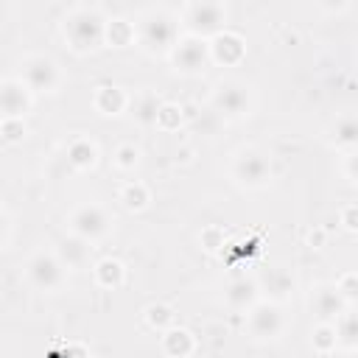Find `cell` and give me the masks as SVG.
<instances>
[{
  "instance_id": "cell-4",
  "label": "cell",
  "mask_w": 358,
  "mask_h": 358,
  "mask_svg": "<svg viewBox=\"0 0 358 358\" xmlns=\"http://www.w3.org/2000/svg\"><path fill=\"white\" fill-rule=\"evenodd\" d=\"M229 176L238 187L243 190H260L268 187L271 182V159L263 148L257 145H243L232 154V165H229Z\"/></svg>"
},
{
  "instance_id": "cell-2",
  "label": "cell",
  "mask_w": 358,
  "mask_h": 358,
  "mask_svg": "<svg viewBox=\"0 0 358 358\" xmlns=\"http://www.w3.org/2000/svg\"><path fill=\"white\" fill-rule=\"evenodd\" d=\"M179 17L168 8H145L137 20V45L148 56H171L179 42Z\"/></svg>"
},
{
  "instance_id": "cell-38",
  "label": "cell",
  "mask_w": 358,
  "mask_h": 358,
  "mask_svg": "<svg viewBox=\"0 0 358 358\" xmlns=\"http://www.w3.org/2000/svg\"><path fill=\"white\" fill-rule=\"evenodd\" d=\"M319 8H322V11L336 14V11H347V8H350V3H319Z\"/></svg>"
},
{
  "instance_id": "cell-36",
  "label": "cell",
  "mask_w": 358,
  "mask_h": 358,
  "mask_svg": "<svg viewBox=\"0 0 358 358\" xmlns=\"http://www.w3.org/2000/svg\"><path fill=\"white\" fill-rule=\"evenodd\" d=\"M0 221H3V249H11V235H14V221H11V213H8V210H3Z\"/></svg>"
},
{
  "instance_id": "cell-33",
  "label": "cell",
  "mask_w": 358,
  "mask_h": 358,
  "mask_svg": "<svg viewBox=\"0 0 358 358\" xmlns=\"http://www.w3.org/2000/svg\"><path fill=\"white\" fill-rule=\"evenodd\" d=\"M338 224L347 232H358V204H344L338 210Z\"/></svg>"
},
{
  "instance_id": "cell-15",
  "label": "cell",
  "mask_w": 358,
  "mask_h": 358,
  "mask_svg": "<svg viewBox=\"0 0 358 358\" xmlns=\"http://www.w3.org/2000/svg\"><path fill=\"white\" fill-rule=\"evenodd\" d=\"M92 106L103 117H117L131 109V95L117 84H101L92 92Z\"/></svg>"
},
{
  "instance_id": "cell-14",
  "label": "cell",
  "mask_w": 358,
  "mask_h": 358,
  "mask_svg": "<svg viewBox=\"0 0 358 358\" xmlns=\"http://www.w3.org/2000/svg\"><path fill=\"white\" fill-rule=\"evenodd\" d=\"M224 302H227L229 310L249 313L260 302V282L252 280V277H235V280H229L227 288H224Z\"/></svg>"
},
{
  "instance_id": "cell-20",
  "label": "cell",
  "mask_w": 358,
  "mask_h": 358,
  "mask_svg": "<svg viewBox=\"0 0 358 358\" xmlns=\"http://www.w3.org/2000/svg\"><path fill=\"white\" fill-rule=\"evenodd\" d=\"M56 255H59V260L64 263V268H67V271H78V268H84V266H87V260H90V243H87L84 238H78V235L67 232V235L59 241Z\"/></svg>"
},
{
  "instance_id": "cell-27",
  "label": "cell",
  "mask_w": 358,
  "mask_h": 358,
  "mask_svg": "<svg viewBox=\"0 0 358 358\" xmlns=\"http://www.w3.org/2000/svg\"><path fill=\"white\" fill-rule=\"evenodd\" d=\"M336 330H338V344L344 350H358V308H347L336 319Z\"/></svg>"
},
{
  "instance_id": "cell-5",
  "label": "cell",
  "mask_w": 358,
  "mask_h": 358,
  "mask_svg": "<svg viewBox=\"0 0 358 358\" xmlns=\"http://www.w3.org/2000/svg\"><path fill=\"white\" fill-rule=\"evenodd\" d=\"M22 274H25L31 288L45 291V294H53V291H59L67 282V268L59 260V255L50 252V249L31 252L25 257V263H22Z\"/></svg>"
},
{
  "instance_id": "cell-21",
  "label": "cell",
  "mask_w": 358,
  "mask_h": 358,
  "mask_svg": "<svg viewBox=\"0 0 358 358\" xmlns=\"http://www.w3.org/2000/svg\"><path fill=\"white\" fill-rule=\"evenodd\" d=\"M92 280L98 288L103 291H117L123 288L126 282V266L117 260V257H101L95 266H92Z\"/></svg>"
},
{
  "instance_id": "cell-13",
  "label": "cell",
  "mask_w": 358,
  "mask_h": 358,
  "mask_svg": "<svg viewBox=\"0 0 358 358\" xmlns=\"http://www.w3.org/2000/svg\"><path fill=\"white\" fill-rule=\"evenodd\" d=\"M210 59L221 67H235L246 59V39L232 31V28H224L221 34H215L210 39Z\"/></svg>"
},
{
  "instance_id": "cell-23",
  "label": "cell",
  "mask_w": 358,
  "mask_h": 358,
  "mask_svg": "<svg viewBox=\"0 0 358 358\" xmlns=\"http://www.w3.org/2000/svg\"><path fill=\"white\" fill-rule=\"evenodd\" d=\"M260 291H266L271 302H285V299H291V294H294V277H291L285 268H271V271L263 277Z\"/></svg>"
},
{
  "instance_id": "cell-9",
  "label": "cell",
  "mask_w": 358,
  "mask_h": 358,
  "mask_svg": "<svg viewBox=\"0 0 358 358\" xmlns=\"http://www.w3.org/2000/svg\"><path fill=\"white\" fill-rule=\"evenodd\" d=\"M285 330V313L280 302L260 299L249 313H246V333L252 341H274Z\"/></svg>"
},
{
  "instance_id": "cell-17",
  "label": "cell",
  "mask_w": 358,
  "mask_h": 358,
  "mask_svg": "<svg viewBox=\"0 0 358 358\" xmlns=\"http://www.w3.org/2000/svg\"><path fill=\"white\" fill-rule=\"evenodd\" d=\"M327 140H330V145H336L347 154L355 151L358 148V115H352V112L338 115L327 129Z\"/></svg>"
},
{
  "instance_id": "cell-3",
  "label": "cell",
  "mask_w": 358,
  "mask_h": 358,
  "mask_svg": "<svg viewBox=\"0 0 358 358\" xmlns=\"http://www.w3.org/2000/svg\"><path fill=\"white\" fill-rule=\"evenodd\" d=\"M176 17L187 28V34L201 36V39H213L215 34H221L227 28L229 11L218 0H193V3H182Z\"/></svg>"
},
{
  "instance_id": "cell-39",
  "label": "cell",
  "mask_w": 358,
  "mask_h": 358,
  "mask_svg": "<svg viewBox=\"0 0 358 358\" xmlns=\"http://www.w3.org/2000/svg\"><path fill=\"white\" fill-rule=\"evenodd\" d=\"M341 358H358V350H347V355H341Z\"/></svg>"
},
{
  "instance_id": "cell-18",
  "label": "cell",
  "mask_w": 358,
  "mask_h": 358,
  "mask_svg": "<svg viewBox=\"0 0 358 358\" xmlns=\"http://www.w3.org/2000/svg\"><path fill=\"white\" fill-rule=\"evenodd\" d=\"M162 98L154 90H140L137 95H131V117L143 126V129H157V115L162 109Z\"/></svg>"
},
{
  "instance_id": "cell-8",
  "label": "cell",
  "mask_w": 358,
  "mask_h": 358,
  "mask_svg": "<svg viewBox=\"0 0 358 358\" xmlns=\"http://www.w3.org/2000/svg\"><path fill=\"white\" fill-rule=\"evenodd\" d=\"M67 229L73 235L84 238L87 243H101L112 232V215L106 213V207H101L95 201H87V204H78L76 210H70Z\"/></svg>"
},
{
  "instance_id": "cell-22",
  "label": "cell",
  "mask_w": 358,
  "mask_h": 358,
  "mask_svg": "<svg viewBox=\"0 0 358 358\" xmlns=\"http://www.w3.org/2000/svg\"><path fill=\"white\" fill-rule=\"evenodd\" d=\"M117 201H120L129 213H140V210H145V207L151 204V187H148L145 182H140V179H129V182L120 185Z\"/></svg>"
},
{
  "instance_id": "cell-10",
  "label": "cell",
  "mask_w": 358,
  "mask_h": 358,
  "mask_svg": "<svg viewBox=\"0 0 358 358\" xmlns=\"http://www.w3.org/2000/svg\"><path fill=\"white\" fill-rule=\"evenodd\" d=\"M171 64L179 76H201L207 70V64L213 62L210 59V39H201V36H193V34H185L176 48L171 50Z\"/></svg>"
},
{
  "instance_id": "cell-19",
  "label": "cell",
  "mask_w": 358,
  "mask_h": 358,
  "mask_svg": "<svg viewBox=\"0 0 358 358\" xmlns=\"http://www.w3.org/2000/svg\"><path fill=\"white\" fill-rule=\"evenodd\" d=\"M64 157H67L70 168H76V171H92V168L98 165L101 151H98V143H95V140L78 134V137H73V140L67 143Z\"/></svg>"
},
{
  "instance_id": "cell-7",
  "label": "cell",
  "mask_w": 358,
  "mask_h": 358,
  "mask_svg": "<svg viewBox=\"0 0 358 358\" xmlns=\"http://www.w3.org/2000/svg\"><path fill=\"white\" fill-rule=\"evenodd\" d=\"M252 87L241 78H221L210 92V109L218 117H243L252 112Z\"/></svg>"
},
{
  "instance_id": "cell-29",
  "label": "cell",
  "mask_w": 358,
  "mask_h": 358,
  "mask_svg": "<svg viewBox=\"0 0 358 358\" xmlns=\"http://www.w3.org/2000/svg\"><path fill=\"white\" fill-rule=\"evenodd\" d=\"M112 165H115L117 171H123V173L134 171V168L140 165V148H137L134 143H120V145L115 148V154H112Z\"/></svg>"
},
{
  "instance_id": "cell-34",
  "label": "cell",
  "mask_w": 358,
  "mask_h": 358,
  "mask_svg": "<svg viewBox=\"0 0 358 358\" xmlns=\"http://www.w3.org/2000/svg\"><path fill=\"white\" fill-rule=\"evenodd\" d=\"M305 243L310 246V249H322V246H327V229L324 227H310L308 232H305Z\"/></svg>"
},
{
  "instance_id": "cell-1",
  "label": "cell",
  "mask_w": 358,
  "mask_h": 358,
  "mask_svg": "<svg viewBox=\"0 0 358 358\" xmlns=\"http://www.w3.org/2000/svg\"><path fill=\"white\" fill-rule=\"evenodd\" d=\"M59 28H62L67 48L78 56L95 53L101 45H106V17H103L101 6L78 3V6L67 8Z\"/></svg>"
},
{
  "instance_id": "cell-6",
  "label": "cell",
  "mask_w": 358,
  "mask_h": 358,
  "mask_svg": "<svg viewBox=\"0 0 358 358\" xmlns=\"http://www.w3.org/2000/svg\"><path fill=\"white\" fill-rule=\"evenodd\" d=\"M20 78L34 90V95H53V92H59L64 73L53 56L28 53L20 62Z\"/></svg>"
},
{
  "instance_id": "cell-11",
  "label": "cell",
  "mask_w": 358,
  "mask_h": 358,
  "mask_svg": "<svg viewBox=\"0 0 358 358\" xmlns=\"http://www.w3.org/2000/svg\"><path fill=\"white\" fill-rule=\"evenodd\" d=\"M34 106V90L20 78L8 76L0 81V112L3 117H25Z\"/></svg>"
},
{
  "instance_id": "cell-30",
  "label": "cell",
  "mask_w": 358,
  "mask_h": 358,
  "mask_svg": "<svg viewBox=\"0 0 358 358\" xmlns=\"http://www.w3.org/2000/svg\"><path fill=\"white\" fill-rule=\"evenodd\" d=\"M199 243H201L204 252H224V246H227V232H224V227L207 224V227L199 232Z\"/></svg>"
},
{
  "instance_id": "cell-25",
  "label": "cell",
  "mask_w": 358,
  "mask_h": 358,
  "mask_svg": "<svg viewBox=\"0 0 358 358\" xmlns=\"http://www.w3.org/2000/svg\"><path fill=\"white\" fill-rule=\"evenodd\" d=\"M310 347H313V352H319V355H333L341 344H338V330H336V324H330V322H316L313 324V330H310Z\"/></svg>"
},
{
  "instance_id": "cell-26",
  "label": "cell",
  "mask_w": 358,
  "mask_h": 358,
  "mask_svg": "<svg viewBox=\"0 0 358 358\" xmlns=\"http://www.w3.org/2000/svg\"><path fill=\"white\" fill-rule=\"evenodd\" d=\"M143 319L157 333H165L168 327L176 324V313H173V308L168 302H151V305H145L143 308Z\"/></svg>"
},
{
  "instance_id": "cell-35",
  "label": "cell",
  "mask_w": 358,
  "mask_h": 358,
  "mask_svg": "<svg viewBox=\"0 0 358 358\" xmlns=\"http://www.w3.org/2000/svg\"><path fill=\"white\" fill-rule=\"evenodd\" d=\"M344 176L352 179V182H358V148L344 157Z\"/></svg>"
},
{
  "instance_id": "cell-16",
  "label": "cell",
  "mask_w": 358,
  "mask_h": 358,
  "mask_svg": "<svg viewBox=\"0 0 358 358\" xmlns=\"http://www.w3.org/2000/svg\"><path fill=\"white\" fill-rule=\"evenodd\" d=\"M159 350H162L165 358H193V352H196V336L187 327L173 324L165 333H159Z\"/></svg>"
},
{
  "instance_id": "cell-12",
  "label": "cell",
  "mask_w": 358,
  "mask_h": 358,
  "mask_svg": "<svg viewBox=\"0 0 358 358\" xmlns=\"http://www.w3.org/2000/svg\"><path fill=\"white\" fill-rule=\"evenodd\" d=\"M308 305H310V313L316 316V322H330V324H336V319L350 308L344 302V296L338 294L336 282H316Z\"/></svg>"
},
{
  "instance_id": "cell-32",
  "label": "cell",
  "mask_w": 358,
  "mask_h": 358,
  "mask_svg": "<svg viewBox=\"0 0 358 358\" xmlns=\"http://www.w3.org/2000/svg\"><path fill=\"white\" fill-rule=\"evenodd\" d=\"M336 288H338V294L344 296L347 305H358V271L355 268L338 274L336 277Z\"/></svg>"
},
{
  "instance_id": "cell-37",
  "label": "cell",
  "mask_w": 358,
  "mask_h": 358,
  "mask_svg": "<svg viewBox=\"0 0 358 358\" xmlns=\"http://www.w3.org/2000/svg\"><path fill=\"white\" fill-rule=\"evenodd\" d=\"M173 159H176V162H182V165H187V162H193V148H190V145H182V148H176V154H173Z\"/></svg>"
},
{
  "instance_id": "cell-31",
  "label": "cell",
  "mask_w": 358,
  "mask_h": 358,
  "mask_svg": "<svg viewBox=\"0 0 358 358\" xmlns=\"http://www.w3.org/2000/svg\"><path fill=\"white\" fill-rule=\"evenodd\" d=\"M28 126H25V117H0V137L6 145H14V143H22Z\"/></svg>"
},
{
  "instance_id": "cell-28",
  "label": "cell",
  "mask_w": 358,
  "mask_h": 358,
  "mask_svg": "<svg viewBox=\"0 0 358 358\" xmlns=\"http://www.w3.org/2000/svg\"><path fill=\"white\" fill-rule=\"evenodd\" d=\"M185 120H187L185 106L165 101V103H162V109H159V115H157V129H159V131H165V134H173V131H179V129L185 126Z\"/></svg>"
},
{
  "instance_id": "cell-24",
  "label": "cell",
  "mask_w": 358,
  "mask_h": 358,
  "mask_svg": "<svg viewBox=\"0 0 358 358\" xmlns=\"http://www.w3.org/2000/svg\"><path fill=\"white\" fill-rule=\"evenodd\" d=\"M137 42V22L126 17H109L106 20V45L109 48H129Z\"/></svg>"
}]
</instances>
